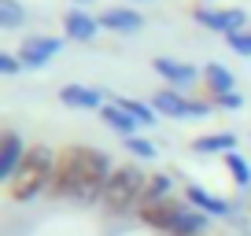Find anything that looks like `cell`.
Wrapping results in <instances>:
<instances>
[{
    "instance_id": "15",
    "label": "cell",
    "mask_w": 251,
    "mask_h": 236,
    "mask_svg": "<svg viewBox=\"0 0 251 236\" xmlns=\"http://www.w3.org/2000/svg\"><path fill=\"white\" fill-rule=\"evenodd\" d=\"M188 148L196 151V155H229V151H236V133H229V129H218V133H200V137H192Z\"/></svg>"
},
{
    "instance_id": "12",
    "label": "cell",
    "mask_w": 251,
    "mask_h": 236,
    "mask_svg": "<svg viewBox=\"0 0 251 236\" xmlns=\"http://www.w3.org/2000/svg\"><path fill=\"white\" fill-rule=\"evenodd\" d=\"M59 103H63V107H71V111H96V115H100V107H103L107 100H103L100 89L71 81V85H63V89H59Z\"/></svg>"
},
{
    "instance_id": "19",
    "label": "cell",
    "mask_w": 251,
    "mask_h": 236,
    "mask_svg": "<svg viewBox=\"0 0 251 236\" xmlns=\"http://www.w3.org/2000/svg\"><path fill=\"white\" fill-rule=\"evenodd\" d=\"M222 166L229 170V177H233L236 189H251V163L240 155V151H229V155H222Z\"/></svg>"
},
{
    "instance_id": "3",
    "label": "cell",
    "mask_w": 251,
    "mask_h": 236,
    "mask_svg": "<svg viewBox=\"0 0 251 236\" xmlns=\"http://www.w3.org/2000/svg\"><path fill=\"white\" fill-rule=\"evenodd\" d=\"M144 181H148V173H144L141 166H133V163L115 166L107 189H103V196H100V211L107 214V218H126L129 211H137V207H141Z\"/></svg>"
},
{
    "instance_id": "25",
    "label": "cell",
    "mask_w": 251,
    "mask_h": 236,
    "mask_svg": "<svg viewBox=\"0 0 251 236\" xmlns=\"http://www.w3.org/2000/svg\"><path fill=\"white\" fill-rule=\"evenodd\" d=\"M211 103L218 111H240L244 107V96L240 93H226V96H211Z\"/></svg>"
},
{
    "instance_id": "21",
    "label": "cell",
    "mask_w": 251,
    "mask_h": 236,
    "mask_svg": "<svg viewBox=\"0 0 251 236\" xmlns=\"http://www.w3.org/2000/svg\"><path fill=\"white\" fill-rule=\"evenodd\" d=\"M122 148L133 159H141V163H155V155H159V148L148 141V137H141V133L137 137H122Z\"/></svg>"
},
{
    "instance_id": "22",
    "label": "cell",
    "mask_w": 251,
    "mask_h": 236,
    "mask_svg": "<svg viewBox=\"0 0 251 236\" xmlns=\"http://www.w3.org/2000/svg\"><path fill=\"white\" fill-rule=\"evenodd\" d=\"M26 23V8L19 0H0V30H19Z\"/></svg>"
},
{
    "instance_id": "28",
    "label": "cell",
    "mask_w": 251,
    "mask_h": 236,
    "mask_svg": "<svg viewBox=\"0 0 251 236\" xmlns=\"http://www.w3.org/2000/svg\"><path fill=\"white\" fill-rule=\"evenodd\" d=\"M200 4H214V0H200Z\"/></svg>"
},
{
    "instance_id": "13",
    "label": "cell",
    "mask_w": 251,
    "mask_h": 236,
    "mask_svg": "<svg viewBox=\"0 0 251 236\" xmlns=\"http://www.w3.org/2000/svg\"><path fill=\"white\" fill-rule=\"evenodd\" d=\"M181 196L188 199V207H196V211L211 214V218H229V214H233V203L222 199V196H214V192H207L203 185H185Z\"/></svg>"
},
{
    "instance_id": "2",
    "label": "cell",
    "mask_w": 251,
    "mask_h": 236,
    "mask_svg": "<svg viewBox=\"0 0 251 236\" xmlns=\"http://www.w3.org/2000/svg\"><path fill=\"white\" fill-rule=\"evenodd\" d=\"M55 155H59V151L48 148V144H30L19 173L4 185V196H8L11 203H30V199L45 196L48 185H52V173H55Z\"/></svg>"
},
{
    "instance_id": "11",
    "label": "cell",
    "mask_w": 251,
    "mask_h": 236,
    "mask_svg": "<svg viewBox=\"0 0 251 236\" xmlns=\"http://www.w3.org/2000/svg\"><path fill=\"white\" fill-rule=\"evenodd\" d=\"M100 26L107 33H141L144 30V15L137 8H129V4H115V8H103L100 11Z\"/></svg>"
},
{
    "instance_id": "26",
    "label": "cell",
    "mask_w": 251,
    "mask_h": 236,
    "mask_svg": "<svg viewBox=\"0 0 251 236\" xmlns=\"http://www.w3.org/2000/svg\"><path fill=\"white\" fill-rule=\"evenodd\" d=\"M89 4H96V0H74V8H89Z\"/></svg>"
},
{
    "instance_id": "10",
    "label": "cell",
    "mask_w": 251,
    "mask_h": 236,
    "mask_svg": "<svg viewBox=\"0 0 251 236\" xmlns=\"http://www.w3.org/2000/svg\"><path fill=\"white\" fill-rule=\"evenodd\" d=\"M26 151H30V148H26V141L15 133V129H4V133H0V181H4V185L19 173Z\"/></svg>"
},
{
    "instance_id": "14",
    "label": "cell",
    "mask_w": 251,
    "mask_h": 236,
    "mask_svg": "<svg viewBox=\"0 0 251 236\" xmlns=\"http://www.w3.org/2000/svg\"><path fill=\"white\" fill-rule=\"evenodd\" d=\"M100 118H103V126H107L111 133H118V137H137V133L144 129L141 122H137L126 107H118L115 100H107V103L100 107Z\"/></svg>"
},
{
    "instance_id": "1",
    "label": "cell",
    "mask_w": 251,
    "mask_h": 236,
    "mask_svg": "<svg viewBox=\"0 0 251 236\" xmlns=\"http://www.w3.org/2000/svg\"><path fill=\"white\" fill-rule=\"evenodd\" d=\"M115 163L100 148L89 144H63L55 155V173L45 196L48 199H74V203H100Z\"/></svg>"
},
{
    "instance_id": "7",
    "label": "cell",
    "mask_w": 251,
    "mask_h": 236,
    "mask_svg": "<svg viewBox=\"0 0 251 236\" xmlns=\"http://www.w3.org/2000/svg\"><path fill=\"white\" fill-rule=\"evenodd\" d=\"M188 211V199L185 196H166V199H159V203H151V207H144V211H137V218L144 221L148 229H155V233H166L170 236L174 233V225H177V218Z\"/></svg>"
},
{
    "instance_id": "20",
    "label": "cell",
    "mask_w": 251,
    "mask_h": 236,
    "mask_svg": "<svg viewBox=\"0 0 251 236\" xmlns=\"http://www.w3.org/2000/svg\"><path fill=\"white\" fill-rule=\"evenodd\" d=\"M115 103H118V107H126L137 122H141V126H155V122H159V111L151 107V103L137 100V96H115Z\"/></svg>"
},
{
    "instance_id": "23",
    "label": "cell",
    "mask_w": 251,
    "mask_h": 236,
    "mask_svg": "<svg viewBox=\"0 0 251 236\" xmlns=\"http://www.w3.org/2000/svg\"><path fill=\"white\" fill-rule=\"evenodd\" d=\"M226 45L233 48L236 55H244V59H251V26H244V30L229 33V37H226Z\"/></svg>"
},
{
    "instance_id": "5",
    "label": "cell",
    "mask_w": 251,
    "mask_h": 236,
    "mask_svg": "<svg viewBox=\"0 0 251 236\" xmlns=\"http://www.w3.org/2000/svg\"><path fill=\"white\" fill-rule=\"evenodd\" d=\"M192 19H196L203 30L222 33V37H229V33L248 26V11L244 8H214V4H196V8H192Z\"/></svg>"
},
{
    "instance_id": "6",
    "label": "cell",
    "mask_w": 251,
    "mask_h": 236,
    "mask_svg": "<svg viewBox=\"0 0 251 236\" xmlns=\"http://www.w3.org/2000/svg\"><path fill=\"white\" fill-rule=\"evenodd\" d=\"M63 52V37H52V33H26L19 41V59H23L26 71H41Z\"/></svg>"
},
{
    "instance_id": "8",
    "label": "cell",
    "mask_w": 251,
    "mask_h": 236,
    "mask_svg": "<svg viewBox=\"0 0 251 236\" xmlns=\"http://www.w3.org/2000/svg\"><path fill=\"white\" fill-rule=\"evenodd\" d=\"M151 71L166 81V89H177V93H185V89H192L196 81H203V71H196L192 63H181V59H170V55H155V59H151Z\"/></svg>"
},
{
    "instance_id": "27",
    "label": "cell",
    "mask_w": 251,
    "mask_h": 236,
    "mask_svg": "<svg viewBox=\"0 0 251 236\" xmlns=\"http://www.w3.org/2000/svg\"><path fill=\"white\" fill-rule=\"evenodd\" d=\"M133 4H151V0H133Z\"/></svg>"
},
{
    "instance_id": "16",
    "label": "cell",
    "mask_w": 251,
    "mask_h": 236,
    "mask_svg": "<svg viewBox=\"0 0 251 236\" xmlns=\"http://www.w3.org/2000/svg\"><path fill=\"white\" fill-rule=\"evenodd\" d=\"M226 93H236V78L226 63H207L203 67V96H226Z\"/></svg>"
},
{
    "instance_id": "24",
    "label": "cell",
    "mask_w": 251,
    "mask_h": 236,
    "mask_svg": "<svg viewBox=\"0 0 251 236\" xmlns=\"http://www.w3.org/2000/svg\"><path fill=\"white\" fill-rule=\"evenodd\" d=\"M19 71H26L19 52H0V74H4V78H15Z\"/></svg>"
},
{
    "instance_id": "18",
    "label": "cell",
    "mask_w": 251,
    "mask_h": 236,
    "mask_svg": "<svg viewBox=\"0 0 251 236\" xmlns=\"http://www.w3.org/2000/svg\"><path fill=\"white\" fill-rule=\"evenodd\" d=\"M207 229H211V214L196 211V207H188V211L177 218V225H174L170 236H211Z\"/></svg>"
},
{
    "instance_id": "9",
    "label": "cell",
    "mask_w": 251,
    "mask_h": 236,
    "mask_svg": "<svg viewBox=\"0 0 251 236\" xmlns=\"http://www.w3.org/2000/svg\"><path fill=\"white\" fill-rule=\"evenodd\" d=\"M100 30H103L100 15H93L89 8H67V11H63V33H67V41H81V45H89Z\"/></svg>"
},
{
    "instance_id": "4",
    "label": "cell",
    "mask_w": 251,
    "mask_h": 236,
    "mask_svg": "<svg viewBox=\"0 0 251 236\" xmlns=\"http://www.w3.org/2000/svg\"><path fill=\"white\" fill-rule=\"evenodd\" d=\"M148 103H151L163 118H177V122L203 118V115H211V111H214V103L207 100V96H188V93H177V89H159Z\"/></svg>"
},
{
    "instance_id": "17",
    "label": "cell",
    "mask_w": 251,
    "mask_h": 236,
    "mask_svg": "<svg viewBox=\"0 0 251 236\" xmlns=\"http://www.w3.org/2000/svg\"><path fill=\"white\" fill-rule=\"evenodd\" d=\"M166 196H174V177H170L166 170H151V173H148V181H144L141 207H137V211H144V207L159 203V199H166Z\"/></svg>"
}]
</instances>
